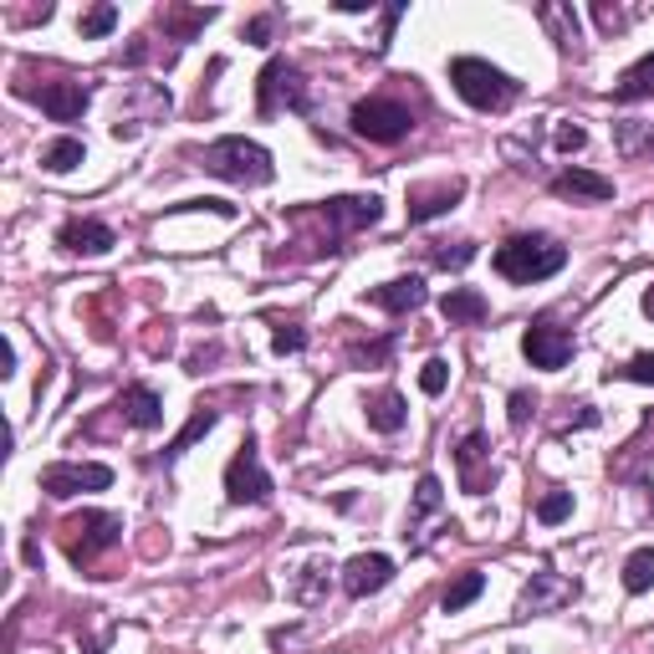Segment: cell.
Segmentation results:
<instances>
[{"label":"cell","instance_id":"1","mask_svg":"<svg viewBox=\"0 0 654 654\" xmlns=\"http://www.w3.org/2000/svg\"><path fill=\"white\" fill-rule=\"evenodd\" d=\"M562 267H568V251L552 236H511L507 246H496V271L507 281H521V287L558 277Z\"/></svg>","mask_w":654,"mask_h":654},{"label":"cell","instance_id":"2","mask_svg":"<svg viewBox=\"0 0 654 654\" xmlns=\"http://www.w3.org/2000/svg\"><path fill=\"white\" fill-rule=\"evenodd\" d=\"M205 169L220 174V179H230V185H271V154L256 138H215L210 148H205Z\"/></svg>","mask_w":654,"mask_h":654},{"label":"cell","instance_id":"3","mask_svg":"<svg viewBox=\"0 0 654 654\" xmlns=\"http://www.w3.org/2000/svg\"><path fill=\"white\" fill-rule=\"evenodd\" d=\"M450 82H455V93L466 97L470 107H481V113H501V107L517 97V82H511L501 68L481 62V56H455Z\"/></svg>","mask_w":654,"mask_h":654},{"label":"cell","instance_id":"4","mask_svg":"<svg viewBox=\"0 0 654 654\" xmlns=\"http://www.w3.org/2000/svg\"><path fill=\"white\" fill-rule=\"evenodd\" d=\"M118 537H123V521L113 511H77V517L62 521V542H68V558L77 568L97 562L107 548H118Z\"/></svg>","mask_w":654,"mask_h":654},{"label":"cell","instance_id":"5","mask_svg":"<svg viewBox=\"0 0 654 654\" xmlns=\"http://www.w3.org/2000/svg\"><path fill=\"white\" fill-rule=\"evenodd\" d=\"M347 123H353V134L368 138V144H399L414 128V113L399 97H363V103H353V118Z\"/></svg>","mask_w":654,"mask_h":654},{"label":"cell","instance_id":"6","mask_svg":"<svg viewBox=\"0 0 654 654\" xmlns=\"http://www.w3.org/2000/svg\"><path fill=\"white\" fill-rule=\"evenodd\" d=\"M226 496L236 501V507H261V501H271V476H267V466H261V455H256L251 440L230 455V466H226Z\"/></svg>","mask_w":654,"mask_h":654},{"label":"cell","instance_id":"7","mask_svg":"<svg viewBox=\"0 0 654 654\" xmlns=\"http://www.w3.org/2000/svg\"><path fill=\"white\" fill-rule=\"evenodd\" d=\"M113 486V470L107 466H72V460H62V466H46L41 470V491L52 496V501H68V496H82V491H107Z\"/></svg>","mask_w":654,"mask_h":654},{"label":"cell","instance_id":"8","mask_svg":"<svg viewBox=\"0 0 654 654\" xmlns=\"http://www.w3.org/2000/svg\"><path fill=\"white\" fill-rule=\"evenodd\" d=\"M521 353H527V363H532V368H562V363L573 359V333H568V328H558V322H532V328H527V333H521Z\"/></svg>","mask_w":654,"mask_h":654},{"label":"cell","instance_id":"9","mask_svg":"<svg viewBox=\"0 0 654 654\" xmlns=\"http://www.w3.org/2000/svg\"><path fill=\"white\" fill-rule=\"evenodd\" d=\"M21 93L37 97L52 123H77L87 113V87L82 82H46V87H21Z\"/></svg>","mask_w":654,"mask_h":654},{"label":"cell","instance_id":"10","mask_svg":"<svg viewBox=\"0 0 654 654\" xmlns=\"http://www.w3.org/2000/svg\"><path fill=\"white\" fill-rule=\"evenodd\" d=\"M281 97H287V107H302V77H297L292 62H267V72H261V97H256V107H261V118H271L281 107Z\"/></svg>","mask_w":654,"mask_h":654},{"label":"cell","instance_id":"11","mask_svg":"<svg viewBox=\"0 0 654 654\" xmlns=\"http://www.w3.org/2000/svg\"><path fill=\"white\" fill-rule=\"evenodd\" d=\"M388 583H394V558H384V552H359L343 568V588L353 599H368V593H378Z\"/></svg>","mask_w":654,"mask_h":654},{"label":"cell","instance_id":"12","mask_svg":"<svg viewBox=\"0 0 654 654\" xmlns=\"http://www.w3.org/2000/svg\"><path fill=\"white\" fill-rule=\"evenodd\" d=\"M322 215H328V226H338V230H368L384 220V200H378V195H338V200L322 205Z\"/></svg>","mask_w":654,"mask_h":654},{"label":"cell","instance_id":"13","mask_svg":"<svg viewBox=\"0 0 654 654\" xmlns=\"http://www.w3.org/2000/svg\"><path fill=\"white\" fill-rule=\"evenodd\" d=\"M486 460H491V450H486V435H481V429H470L466 440H460V450H455V466H460V486H466L470 496L491 491V470H486Z\"/></svg>","mask_w":654,"mask_h":654},{"label":"cell","instance_id":"14","mask_svg":"<svg viewBox=\"0 0 654 654\" xmlns=\"http://www.w3.org/2000/svg\"><path fill=\"white\" fill-rule=\"evenodd\" d=\"M118 414L134 429H159L164 425V399L148 384H134V388H123L118 394Z\"/></svg>","mask_w":654,"mask_h":654},{"label":"cell","instance_id":"15","mask_svg":"<svg viewBox=\"0 0 654 654\" xmlns=\"http://www.w3.org/2000/svg\"><path fill=\"white\" fill-rule=\"evenodd\" d=\"M56 241L72 256H103V251H113V230H107L103 220H68Z\"/></svg>","mask_w":654,"mask_h":654},{"label":"cell","instance_id":"16","mask_svg":"<svg viewBox=\"0 0 654 654\" xmlns=\"http://www.w3.org/2000/svg\"><path fill=\"white\" fill-rule=\"evenodd\" d=\"M486 297L476 292V287H450V292L440 297V318L450 322V328H481L486 322Z\"/></svg>","mask_w":654,"mask_h":654},{"label":"cell","instance_id":"17","mask_svg":"<svg viewBox=\"0 0 654 654\" xmlns=\"http://www.w3.org/2000/svg\"><path fill=\"white\" fill-rule=\"evenodd\" d=\"M425 302H429V292L419 277H394L384 287H374V308H384V312H419Z\"/></svg>","mask_w":654,"mask_h":654},{"label":"cell","instance_id":"18","mask_svg":"<svg viewBox=\"0 0 654 654\" xmlns=\"http://www.w3.org/2000/svg\"><path fill=\"white\" fill-rule=\"evenodd\" d=\"M466 195V185L460 179H450V185H435V189H414L409 195V226H425V220H435V215L455 210V200Z\"/></svg>","mask_w":654,"mask_h":654},{"label":"cell","instance_id":"19","mask_svg":"<svg viewBox=\"0 0 654 654\" xmlns=\"http://www.w3.org/2000/svg\"><path fill=\"white\" fill-rule=\"evenodd\" d=\"M552 189L568 195V200H614V179H603L593 169H562L552 179Z\"/></svg>","mask_w":654,"mask_h":654},{"label":"cell","instance_id":"20","mask_svg":"<svg viewBox=\"0 0 654 654\" xmlns=\"http://www.w3.org/2000/svg\"><path fill=\"white\" fill-rule=\"evenodd\" d=\"M363 414H368V425H374L378 435H394V429H404V419H409L399 388H378L374 399L363 404Z\"/></svg>","mask_w":654,"mask_h":654},{"label":"cell","instance_id":"21","mask_svg":"<svg viewBox=\"0 0 654 654\" xmlns=\"http://www.w3.org/2000/svg\"><path fill=\"white\" fill-rule=\"evenodd\" d=\"M82 159H87V148H82V138H68V134H62V138H52V144L41 148V169H46V174H72Z\"/></svg>","mask_w":654,"mask_h":654},{"label":"cell","instance_id":"22","mask_svg":"<svg viewBox=\"0 0 654 654\" xmlns=\"http://www.w3.org/2000/svg\"><path fill=\"white\" fill-rule=\"evenodd\" d=\"M481 593H486V573H476V568H470V573H460L440 593V609H445V614H460V609H470V603L481 599Z\"/></svg>","mask_w":654,"mask_h":654},{"label":"cell","instance_id":"23","mask_svg":"<svg viewBox=\"0 0 654 654\" xmlns=\"http://www.w3.org/2000/svg\"><path fill=\"white\" fill-rule=\"evenodd\" d=\"M654 93V52H644L634 68L619 77V87H614V97H624V103H634V97H650Z\"/></svg>","mask_w":654,"mask_h":654},{"label":"cell","instance_id":"24","mask_svg":"<svg viewBox=\"0 0 654 654\" xmlns=\"http://www.w3.org/2000/svg\"><path fill=\"white\" fill-rule=\"evenodd\" d=\"M624 588L629 593H650L654 588V548H634L624 558Z\"/></svg>","mask_w":654,"mask_h":654},{"label":"cell","instance_id":"25","mask_svg":"<svg viewBox=\"0 0 654 654\" xmlns=\"http://www.w3.org/2000/svg\"><path fill=\"white\" fill-rule=\"evenodd\" d=\"M215 419H220L215 409H195V419H189V425L179 429V435H174V440H169V450H164V455H169V460H174V455H185L195 440H205V435H210V429H215Z\"/></svg>","mask_w":654,"mask_h":654},{"label":"cell","instance_id":"26","mask_svg":"<svg viewBox=\"0 0 654 654\" xmlns=\"http://www.w3.org/2000/svg\"><path fill=\"white\" fill-rule=\"evenodd\" d=\"M113 27H118V6H107V0H103V6H93V11H87V15H82V21H77V31H82V37H87V41L107 37V31H113Z\"/></svg>","mask_w":654,"mask_h":654},{"label":"cell","instance_id":"27","mask_svg":"<svg viewBox=\"0 0 654 654\" xmlns=\"http://www.w3.org/2000/svg\"><path fill=\"white\" fill-rule=\"evenodd\" d=\"M573 517V491H548L542 501H537V521L542 527H558V521Z\"/></svg>","mask_w":654,"mask_h":654},{"label":"cell","instance_id":"28","mask_svg":"<svg viewBox=\"0 0 654 654\" xmlns=\"http://www.w3.org/2000/svg\"><path fill=\"white\" fill-rule=\"evenodd\" d=\"M440 501H445L440 476H419V486H414V521L429 517V511H440Z\"/></svg>","mask_w":654,"mask_h":654},{"label":"cell","instance_id":"29","mask_svg":"<svg viewBox=\"0 0 654 654\" xmlns=\"http://www.w3.org/2000/svg\"><path fill=\"white\" fill-rule=\"evenodd\" d=\"M542 21H548L552 31H558L562 46H573L578 41V15L573 11H558V6H542Z\"/></svg>","mask_w":654,"mask_h":654},{"label":"cell","instance_id":"30","mask_svg":"<svg viewBox=\"0 0 654 654\" xmlns=\"http://www.w3.org/2000/svg\"><path fill=\"white\" fill-rule=\"evenodd\" d=\"M164 21L174 27V37H179V41H189V31H200L205 21H215V11H169Z\"/></svg>","mask_w":654,"mask_h":654},{"label":"cell","instance_id":"31","mask_svg":"<svg viewBox=\"0 0 654 654\" xmlns=\"http://www.w3.org/2000/svg\"><path fill=\"white\" fill-rule=\"evenodd\" d=\"M445 384H450V363L429 359L425 368H419V388H425V394H445Z\"/></svg>","mask_w":654,"mask_h":654},{"label":"cell","instance_id":"32","mask_svg":"<svg viewBox=\"0 0 654 654\" xmlns=\"http://www.w3.org/2000/svg\"><path fill=\"white\" fill-rule=\"evenodd\" d=\"M619 378H629V384H654V353H634V359L619 368Z\"/></svg>","mask_w":654,"mask_h":654},{"label":"cell","instance_id":"33","mask_svg":"<svg viewBox=\"0 0 654 654\" xmlns=\"http://www.w3.org/2000/svg\"><path fill=\"white\" fill-rule=\"evenodd\" d=\"M271 343H277V353H302V343H308V333H302L297 322H281V328H277V338H271Z\"/></svg>","mask_w":654,"mask_h":654},{"label":"cell","instance_id":"34","mask_svg":"<svg viewBox=\"0 0 654 654\" xmlns=\"http://www.w3.org/2000/svg\"><path fill=\"white\" fill-rule=\"evenodd\" d=\"M532 409H537V399L532 394H527V388H517V394H511V425H527V419H532Z\"/></svg>","mask_w":654,"mask_h":654},{"label":"cell","instance_id":"35","mask_svg":"<svg viewBox=\"0 0 654 654\" xmlns=\"http://www.w3.org/2000/svg\"><path fill=\"white\" fill-rule=\"evenodd\" d=\"M470 256H476V246H470V241H460L455 251H450V246H440V251H435V261H440V267H466Z\"/></svg>","mask_w":654,"mask_h":654},{"label":"cell","instance_id":"36","mask_svg":"<svg viewBox=\"0 0 654 654\" xmlns=\"http://www.w3.org/2000/svg\"><path fill=\"white\" fill-rule=\"evenodd\" d=\"M583 144H588L583 128H573V123H562V128H558V148H562V154H573V148H583Z\"/></svg>","mask_w":654,"mask_h":654},{"label":"cell","instance_id":"37","mask_svg":"<svg viewBox=\"0 0 654 654\" xmlns=\"http://www.w3.org/2000/svg\"><path fill=\"white\" fill-rule=\"evenodd\" d=\"M267 37H271V15H256L251 27H246V41H251V46H267Z\"/></svg>","mask_w":654,"mask_h":654},{"label":"cell","instance_id":"38","mask_svg":"<svg viewBox=\"0 0 654 654\" xmlns=\"http://www.w3.org/2000/svg\"><path fill=\"white\" fill-rule=\"evenodd\" d=\"M388 359V343H374V347H353V363H384Z\"/></svg>","mask_w":654,"mask_h":654},{"label":"cell","instance_id":"39","mask_svg":"<svg viewBox=\"0 0 654 654\" xmlns=\"http://www.w3.org/2000/svg\"><path fill=\"white\" fill-rule=\"evenodd\" d=\"M593 15H599V27H603V31H619V27H624V15L609 11V6H593Z\"/></svg>","mask_w":654,"mask_h":654},{"label":"cell","instance_id":"40","mask_svg":"<svg viewBox=\"0 0 654 654\" xmlns=\"http://www.w3.org/2000/svg\"><path fill=\"white\" fill-rule=\"evenodd\" d=\"M144 56H148V46H144V41H134V46H128V52H123V62H128V68H138V62H144Z\"/></svg>","mask_w":654,"mask_h":654},{"label":"cell","instance_id":"41","mask_svg":"<svg viewBox=\"0 0 654 654\" xmlns=\"http://www.w3.org/2000/svg\"><path fill=\"white\" fill-rule=\"evenodd\" d=\"M0 374H15V347L11 343L0 347Z\"/></svg>","mask_w":654,"mask_h":654},{"label":"cell","instance_id":"42","mask_svg":"<svg viewBox=\"0 0 654 654\" xmlns=\"http://www.w3.org/2000/svg\"><path fill=\"white\" fill-rule=\"evenodd\" d=\"M644 318H654V287L644 292Z\"/></svg>","mask_w":654,"mask_h":654}]
</instances>
